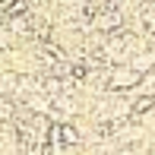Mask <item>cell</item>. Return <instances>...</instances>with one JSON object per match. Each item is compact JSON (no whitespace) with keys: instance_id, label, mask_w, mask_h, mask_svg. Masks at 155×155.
I'll return each instance as SVG.
<instances>
[{"instance_id":"cell-1","label":"cell","mask_w":155,"mask_h":155,"mask_svg":"<svg viewBox=\"0 0 155 155\" xmlns=\"http://www.w3.org/2000/svg\"><path fill=\"white\" fill-rule=\"evenodd\" d=\"M136 79H139V73H136V70H120V73H114L111 86H114V89H124V86H133Z\"/></svg>"},{"instance_id":"cell-2","label":"cell","mask_w":155,"mask_h":155,"mask_svg":"<svg viewBox=\"0 0 155 155\" xmlns=\"http://www.w3.org/2000/svg\"><path fill=\"white\" fill-rule=\"evenodd\" d=\"M152 104H155V98H152V95H146V98H139V101L133 104V111H136V114H143V111H149Z\"/></svg>"}]
</instances>
